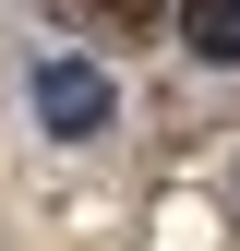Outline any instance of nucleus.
Listing matches in <instances>:
<instances>
[{"label": "nucleus", "mask_w": 240, "mask_h": 251, "mask_svg": "<svg viewBox=\"0 0 240 251\" xmlns=\"http://www.w3.org/2000/svg\"><path fill=\"white\" fill-rule=\"evenodd\" d=\"M36 120L60 144H72V132H108V72H96V60H48V72H36Z\"/></svg>", "instance_id": "obj_1"}, {"label": "nucleus", "mask_w": 240, "mask_h": 251, "mask_svg": "<svg viewBox=\"0 0 240 251\" xmlns=\"http://www.w3.org/2000/svg\"><path fill=\"white\" fill-rule=\"evenodd\" d=\"M180 48L216 60V72H240V0H180Z\"/></svg>", "instance_id": "obj_3"}, {"label": "nucleus", "mask_w": 240, "mask_h": 251, "mask_svg": "<svg viewBox=\"0 0 240 251\" xmlns=\"http://www.w3.org/2000/svg\"><path fill=\"white\" fill-rule=\"evenodd\" d=\"M60 12H72V24H84V36H96V48H144V36H156V24H168L156 0H60Z\"/></svg>", "instance_id": "obj_2"}]
</instances>
